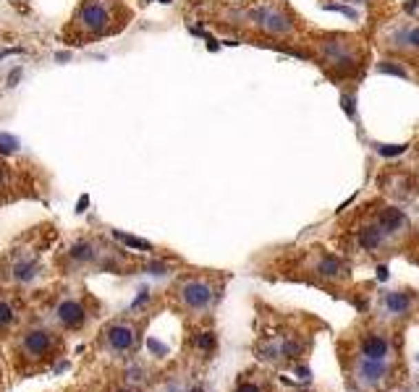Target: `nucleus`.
Returning <instances> with one entry per match:
<instances>
[{"mask_svg": "<svg viewBox=\"0 0 419 392\" xmlns=\"http://www.w3.org/2000/svg\"><path fill=\"white\" fill-rule=\"evenodd\" d=\"M74 21L87 37H103L116 29V13L105 0H84Z\"/></svg>", "mask_w": 419, "mask_h": 392, "instance_id": "obj_1", "label": "nucleus"}, {"mask_svg": "<svg viewBox=\"0 0 419 392\" xmlns=\"http://www.w3.org/2000/svg\"><path fill=\"white\" fill-rule=\"evenodd\" d=\"M176 296H178V303H181L183 309L202 314L212 306L215 287H212V283L205 280V277H186V280H181L178 287H176Z\"/></svg>", "mask_w": 419, "mask_h": 392, "instance_id": "obj_2", "label": "nucleus"}, {"mask_svg": "<svg viewBox=\"0 0 419 392\" xmlns=\"http://www.w3.org/2000/svg\"><path fill=\"white\" fill-rule=\"evenodd\" d=\"M58 348V340L52 332L48 329H29L21 335L19 340V351L24 358H32V361H42V358H50Z\"/></svg>", "mask_w": 419, "mask_h": 392, "instance_id": "obj_3", "label": "nucleus"}, {"mask_svg": "<svg viewBox=\"0 0 419 392\" xmlns=\"http://www.w3.org/2000/svg\"><path fill=\"white\" fill-rule=\"evenodd\" d=\"M55 319L63 329H81L87 325V306L79 298H63L55 306Z\"/></svg>", "mask_w": 419, "mask_h": 392, "instance_id": "obj_4", "label": "nucleus"}, {"mask_svg": "<svg viewBox=\"0 0 419 392\" xmlns=\"http://www.w3.org/2000/svg\"><path fill=\"white\" fill-rule=\"evenodd\" d=\"M356 377L365 387H382L391 377V366L388 361H372V358H359L356 366Z\"/></svg>", "mask_w": 419, "mask_h": 392, "instance_id": "obj_5", "label": "nucleus"}, {"mask_svg": "<svg viewBox=\"0 0 419 392\" xmlns=\"http://www.w3.org/2000/svg\"><path fill=\"white\" fill-rule=\"evenodd\" d=\"M134 342H136V329L126 325V322H116V325H110L105 329V345L110 351L126 353L134 348Z\"/></svg>", "mask_w": 419, "mask_h": 392, "instance_id": "obj_6", "label": "nucleus"}, {"mask_svg": "<svg viewBox=\"0 0 419 392\" xmlns=\"http://www.w3.org/2000/svg\"><path fill=\"white\" fill-rule=\"evenodd\" d=\"M359 351H362V358H372V361H388V356H391V340L385 338V335H367L362 340V345H359Z\"/></svg>", "mask_w": 419, "mask_h": 392, "instance_id": "obj_7", "label": "nucleus"}, {"mask_svg": "<svg viewBox=\"0 0 419 392\" xmlns=\"http://www.w3.org/2000/svg\"><path fill=\"white\" fill-rule=\"evenodd\" d=\"M385 309H388V314L406 316L411 312V296L404 290H391V293H385Z\"/></svg>", "mask_w": 419, "mask_h": 392, "instance_id": "obj_8", "label": "nucleus"}, {"mask_svg": "<svg viewBox=\"0 0 419 392\" xmlns=\"http://www.w3.org/2000/svg\"><path fill=\"white\" fill-rule=\"evenodd\" d=\"M39 267L34 259H16L11 264V280L13 283H32L37 277Z\"/></svg>", "mask_w": 419, "mask_h": 392, "instance_id": "obj_9", "label": "nucleus"}, {"mask_svg": "<svg viewBox=\"0 0 419 392\" xmlns=\"http://www.w3.org/2000/svg\"><path fill=\"white\" fill-rule=\"evenodd\" d=\"M68 257L76 261V264H90V261L97 259V248H94V243H90V241H79V243L71 246Z\"/></svg>", "mask_w": 419, "mask_h": 392, "instance_id": "obj_10", "label": "nucleus"}, {"mask_svg": "<svg viewBox=\"0 0 419 392\" xmlns=\"http://www.w3.org/2000/svg\"><path fill=\"white\" fill-rule=\"evenodd\" d=\"M404 222H406V217H404V212H401V209H385V212L380 215L378 225H380V230H382V233H396Z\"/></svg>", "mask_w": 419, "mask_h": 392, "instance_id": "obj_11", "label": "nucleus"}, {"mask_svg": "<svg viewBox=\"0 0 419 392\" xmlns=\"http://www.w3.org/2000/svg\"><path fill=\"white\" fill-rule=\"evenodd\" d=\"M382 238H385V233L380 230V225H369V228H365V230L359 233V243L365 248H369V251H375V248L382 246Z\"/></svg>", "mask_w": 419, "mask_h": 392, "instance_id": "obj_12", "label": "nucleus"}, {"mask_svg": "<svg viewBox=\"0 0 419 392\" xmlns=\"http://www.w3.org/2000/svg\"><path fill=\"white\" fill-rule=\"evenodd\" d=\"M317 272L323 274V277H340L343 274V264L336 257H323L320 264H317Z\"/></svg>", "mask_w": 419, "mask_h": 392, "instance_id": "obj_13", "label": "nucleus"}, {"mask_svg": "<svg viewBox=\"0 0 419 392\" xmlns=\"http://www.w3.org/2000/svg\"><path fill=\"white\" fill-rule=\"evenodd\" d=\"M16 322V309L8 298H0V329H8Z\"/></svg>", "mask_w": 419, "mask_h": 392, "instance_id": "obj_14", "label": "nucleus"}, {"mask_svg": "<svg viewBox=\"0 0 419 392\" xmlns=\"http://www.w3.org/2000/svg\"><path fill=\"white\" fill-rule=\"evenodd\" d=\"M380 157H398L406 152V144H378L375 146Z\"/></svg>", "mask_w": 419, "mask_h": 392, "instance_id": "obj_15", "label": "nucleus"}, {"mask_svg": "<svg viewBox=\"0 0 419 392\" xmlns=\"http://www.w3.org/2000/svg\"><path fill=\"white\" fill-rule=\"evenodd\" d=\"M196 345H199L202 351H212V348H215V335H212V332H202V335L196 338Z\"/></svg>", "mask_w": 419, "mask_h": 392, "instance_id": "obj_16", "label": "nucleus"}, {"mask_svg": "<svg viewBox=\"0 0 419 392\" xmlns=\"http://www.w3.org/2000/svg\"><path fill=\"white\" fill-rule=\"evenodd\" d=\"M236 392H265V390H262L260 382H254V379H244V382H238Z\"/></svg>", "mask_w": 419, "mask_h": 392, "instance_id": "obj_17", "label": "nucleus"}, {"mask_svg": "<svg viewBox=\"0 0 419 392\" xmlns=\"http://www.w3.org/2000/svg\"><path fill=\"white\" fill-rule=\"evenodd\" d=\"M378 71L380 74H391V76H406V71L401 65H393V63H378Z\"/></svg>", "mask_w": 419, "mask_h": 392, "instance_id": "obj_18", "label": "nucleus"}, {"mask_svg": "<svg viewBox=\"0 0 419 392\" xmlns=\"http://www.w3.org/2000/svg\"><path fill=\"white\" fill-rule=\"evenodd\" d=\"M121 241H126L129 246H136V248H150V243H144V241H139V238H131V235H118Z\"/></svg>", "mask_w": 419, "mask_h": 392, "instance_id": "obj_19", "label": "nucleus"}, {"mask_svg": "<svg viewBox=\"0 0 419 392\" xmlns=\"http://www.w3.org/2000/svg\"><path fill=\"white\" fill-rule=\"evenodd\" d=\"M340 102H343V110H346V116L354 118V100H351V97H349V94H343V100H340Z\"/></svg>", "mask_w": 419, "mask_h": 392, "instance_id": "obj_20", "label": "nucleus"}, {"mask_svg": "<svg viewBox=\"0 0 419 392\" xmlns=\"http://www.w3.org/2000/svg\"><path fill=\"white\" fill-rule=\"evenodd\" d=\"M409 39H411V45H414V47H419V29H414V32L409 34Z\"/></svg>", "mask_w": 419, "mask_h": 392, "instance_id": "obj_21", "label": "nucleus"}, {"mask_svg": "<svg viewBox=\"0 0 419 392\" xmlns=\"http://www.w3.org/2000/svg\"><path fill=\"white\" fill-rule=\"evenodd\" d=\"M417 6H419V0H409V3H406V11L414 13V11H417Z\"/></svg>", "mask_w": 419, "mask_h": 392, "instance_id": "obj_22", "label": "nucleus"}, {"mask_svg": "<svg viewBox=\"0 0 419 392\" xmlns=\"http://www.w3.org/2000/svg\"><path fill=\"white\" fill-rule=\"evenodd\" d=\"M378 277H380V280H385V277H388V267H380V270H378Z\"/></svg>", "mask_w": 419, "mask_h": 392, "instance_id": "obj_23", "label": "nucleus"}, {"mask_svg": "<svg viewBox=\"0 0 419 392\" xmlns=\"http://www.w3.org/2000/svg\"><path fill=\"white\" fill-rule=\"evenodd\" d=\"M6 181V165H3V160H0V183Z\"/></svg>", "mask_w": 419, "mask_h": 392, "instance_id": "obj_24", "label": "nucleus"}, {"mask_svg": "<svg viewBox=\"0 0 419 392\" xmlns=\"http://www.w3.org/2000/svg\"><path fill=\"white\" fill-rule=\"evenodd\" d=\"M118 392H131V390H118Z\"/></svg>", "mask_w": 419, "mask_h": 392, "instance_id": "obj_25", "label": "nucleus"}]
</instances>
